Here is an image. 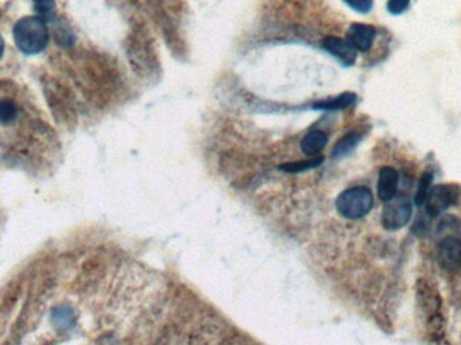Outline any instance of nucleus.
<instances>
[{"label":"nucleus","mask_w":461,"mask_h":345,"mask_svg":"<svg viewBox=\"0 0 461 345\" xmlns=\"http://www.w3.org/2000/svg\"><path fill=\"white\" fill-rule=\"evenodd\" d=\"M322 47L331 53L333 57L337 58L340 62H343L346 66H351L356 61V49L351 43L337 37H327L322 41Z\"/></svg>","instance_id":"6"},{"label":"nucleus","mask_w":461,"mask_h":345,"mask_svg":"<svg viewBox=\"0 0 461 345\" xmlns=\"http://www.w3.org/2000/svg\"><path fill=\"white\" fill-rule=\"evenodd\" d=\"M52 317H53L54 325L59 329H66V328H69L72 325V310L69 308H66V306H61V308L54 309Z\"/></svg>","instance_id":"13"},{"label":"nucleus","mask_w":461,"mask_h":345,"mask_svg":"<svg viewBox=\"0 0 461 345\" xmlns=\"http://www.w3.org/2000/svg\"><path fill=\"white\" fill-rule=\"evenodd\" d=\"M398 172L395 169L385 166L379 172V180H378V196L382 201L387 202L397 196V189H398Z\"/></svg>","instance_id":"8"},{"label":"nucleus","mask_w":461,"mask_h":345,"mask_svg":"<svg viewBox=\"0 0 461 345\" xmlns=\"http://www.w3.org/2000/svg\"><path fill=\"white\" fill-rule=\"evenodd\" d=\"M409 4H410V0H389L387 10L391 14H402L409 7Z\"/></svg>","instance_id":"18"},{"label":"nucleus","mask_w":461,"mask_h":345,"mask_svg":"<svg viewBox=\"0 0 461 345\" xmlns=\"http://www.w3.org/2000/svg\"><path fill=\"white\" fill-rule=\"evenodd\" d=\"M14 40L18 49L25 54H38L49 42V33L40 16H26L16 22Z\"/></svg>","instance_id":"1"},{"label":"nucleus","mask_w":461,"mask_h":345,"mask_svg":"<svg viewBox=\"0 0 461 345\" xmlns=\"http://www.w3.org/2000/svg\"><path fill=\"white\" fill-rule=\"evenodd\" d=\"M432 181V172H425L422 174V177L419 180V184H418L417 193H416V204H417L418 206L425 204V200L428 197V193L431 190Z\"/></svg>","instance_id":"14"},{"label":"nucleus","mask_w":461,"mask_h":345,"mask_svg":"<svg viewBox=\"0 0 461 345\" xmlns=\"http://www.w3.org/2000/svg\"><path fill=\"white\" fill-rule=\"evenodd\" d=\"M344 1L351 8L361 14H367L373 8V0H344Z\"/></svg>","instance_id":"17"},{"label":"nucleus","mask_w":461,"mask_h":345,"mask_svg":"<svg viewBox=\"0 0 461 345\" xmlns=\"http://www.w3.org/2000/svg\"><path fill=\"white\" fill-rule=\"evenodd\" d=\"M3 50H4V41H3V38H1V35H0V57H1V54H3Z\"/></svg>","instance_id":"19"},{"label":"nucleus","mask_w":461,"mask_h":345,"mask_svg":"<svg viewBox=\"0 0 461 345\" xmlns=\"http://www.w3.org/2000/svg\"><path fill=\"white\" fill-rule=\"evenodd\" d=\"M412 202L401 194L386 202L382 212V224L386 230H397L404 228L412 217Z\"/></svg>","instance_id":"3"},{"label":"nucleus","mask_w":461,"mask_h":345,"mask_svg":"<svg viewBox=\"0 0 461 345\" xmlns=\"http://www.w3.org/2000/svg\"><path fill=\"white\" fill-rule=\"evenodd\" d=\"M361 134L359 132H349L346 136H343L336 146L333 147L332 156L334 158H342L348 156L358 144H361Z\"/></svg>","instance_id":"10"},{"label":"nucleus","mask_w":461,"mask_h":345,"mask_svg":"<svg viewBox=\"0 0 461 345\" xmlns=\"http://www.w3.org/2000/svg\"><path fill=\"white\" fill-rule=\"evenodd\" d=\"M376 37V29L370 25L354 23L349 26L346 33V41L351 43L356 50L368 52Z\"/></svg>","instance_id":"7"},{"label":"nucleus","mask_w":461,"mask_h":345,"mask_svg":"<svg viewBox=\"0 0 461 345\" xmlns=\"http://www.w3.org/2000/svg\"><path fill=\"white\" fill-rule=\"evenodd\" d=\"M35 10L45 18H52L54 13V0H34Z\"/></svg>","instance_id":"16"},{"label":"nucleus","mask_w":461,"mask_h":345,"mask_svg":"<svg viewBox=\"0 0 461 345\" xmlns=\"http://www.w3.org/2000/svg\"><path fill=\"white\" fill-rule=\"evenodd\" d=\"M327 142H328L327 134L322 132V131L315 129V131H310L309 134H306L303 136L301 148H303V153L308 157H313L325 147Z\"/></svg>","instance_id":"9"},{"label":"nucleus","mask_w":461,"mask_h":345,"mask_svg":"<svg viewBox=\"0 0 461 345\" xmlns=\"http://www.w3.org/2000/svg\"><path fill=\"white\" fill-rule=\"evenodd\" d=\"M438 263L447 271L461 269V240L455 236H447L438 245Z\"/></svg>","instance_id":"5"},{"label":"nucleus","mask_w":461,"mask_h":345,"mask_svg":"<svg viewBox=\"0 0 461 345\" xmlns=\"http://www.w3.org/2000/svg\"><path fill=\"white\" fill-rule=\"evenodd\" d=\"M460 190L456 185L447 184V185H437L431 187L428 197L425 200L426 214L429 217H437L445 212L448 208L457 202Z\"/></svg>","instance_id":"4"},{"label":"nucleus","mask_w":461,"mask_h":345,"mask_svg":"<svg viewBox=\"0 0 461 345\" xmlns=\"http://www.w3.org/2000/svg\"><path fill=\"white\" fill-rule=\"evenodd\" d=\"M374 204L373 193L364 187H351L343 192L337 200L336 208L339 214L351 220L361 218L367 215Z\"/></svg>","instance_id":"2"},{"label":"nucleus","mask_w":461,"mask_h":345,"mask_svg":"<svg viewBox=\"0 0 461 345\" xmlns=\"http://www.w3.org/2000/svg\"><path fill=\"white\" fill-rule=\"evenodd\" d=\"M322 160H324V158L320 157V158L310 159V160L291 162V163H288V165H282L281 169L288 172H303V170H308V169H313V168H316V166H318Z\"/></svg>","instance_id":"15"},{"label":"nucleus","mask_w":461,"mask_h":345,"mask_svg":"<svg viewBox=\"0 0 461 345\" xmlns=\"http://www.w3.org/2000/svg\"><path fill=\"white\" fill-rule=\"evenodd\" d=\"M18 117V107L14 101L0 100V123L10 124Z\"/></svg>","instance_id":"12"},{"label":"nucleus","mask_w":461,"mask_h":345,"mask_svg":"<svg viewBox=\"0 0 461 345\" xmlns=\"http://www.w3.org/2000/svg\"><path fill=\"white\" fill-rule=\"evenodd\" d=\"M355 100H356V95L346 92V93H343V95H340L337 98H333L331 100L318 101L315 104V108L316 110L317 108L318 110H329V111H332V110H344L346 107L352 105Z\"/></svg>","instance_id":"11"}]
</instances>
